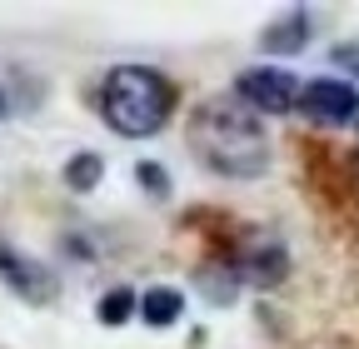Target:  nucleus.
Wrapping results in <instances>:
<instances>
[{
    "instance_id": "4",
    "label": "nucleus",
    "mask_w": 359,
    "mask_h": 349,
    "mask_svg": "<svg viewBox=\"0 0 359 349\" xmlns=\"http://www.w3.org/2000/svg\"><path fill=\"white\" fill-rule=\"evenodd\" d=\"M235 100H245L255 115H259V110H264V115H285V110L299 105V80H294L290 70L259 65V70H245V75L235 80Z\"/></svg>"
},
{
    "instance_id": "1",
    "label": "nucleus",
    "mask_w": 359,
    "mask_h": 349,
    "mask_svg": "<svg viewBox=\"0 0 359 349\" xmlns=\"http://www.w3.org/2000/svg\"><path fill=\"white\" fill-rule=\"evenodd\" d=\"M190 150L205 170L224 180H255L269 165L264 120L245 100H205L190 120Z\"/></svg>"
},
{
    "instance_id": "5",
    "label": "nucleus",
    "mask_w": 359,
    "mask_h": 349,
    "mask_svg": "<svg viewBox=\"0 0 359 349\" xmlns=\"http://www.w3.org/2000/svg\"><path fill=\"white\" fill-rule=\"evenodd\" d=\"M0 280H6L15 294H25V299H35V304H45L55 294V280H50V270H40L35 259H25V254H15L11 245H0Z\"/></svg>"
},
{
    "instance_id": "3",
    "label": "nucleus",
    "mask_w": 359,
    "mask_h": 349,
    "mask_svg": "<svg viewBox=\"0 0 359 349\" xmlns=\"http://www.w3.org/2000/svg\"><path fill=\"white\" fill-rule=\"evenodd\" d=\"M299 110L309 125H354L359 120V85L349 80H334V75H320V80H309L304 90H299Z\"/></svg>"
},
{
    "instance_id": "2",
    "label": "nucleus",
    "mask_w": 359,
    "mask_h": 349,
    "mask_svg": "<svg viewBox=\"0 0 359 349\" xmlns=\"http://www.w3.org/2000/svg\"><path fill=\"white\" fill-rule=\"evenodd\" d=\"M175 110V90L170 80L150 65H115L105 75V90H100V115L115 135L125 140H145L170 120Z\"/></svg>"
},
{
    "instance_id": "6",
    "label": "nucleus",
    "mask_w": 359,
    "mask_h": 349,
    "mask_svg": "<svg viewBox=\"0 0 359 349\" xmlns=\"http://www.w3.org/2000/svg\"><path fill=\"white\" fill-rule=\"evenodd\" d=\"M240 270H245V280H255V285H280L285 280V249L280 245H245V254H240Z\"/></svg>"
},
{
    "instance_id": "7",
    "label": "nucleus",
    "mask_w": 359,
    "mask_h": 349,
    "mask_svg": "<svg viewBox=\"0 0 359 349\" xmlns=\"http://www.w3.org/2000/svg\"><path fill=\"white\" fill-rule=\"evenodd\" d=\"M304 40H309V15L294 11V15H285L280 25H269V30L259 35V46H264L269 55H294V50H304Z\"/></svg>"
},
{
    "instance_id": "10",
    "label": "nucleus",
    "mask_w": 359,
    "mask_h": 349,
    "mask_svg": "<svg viewBox=\"0 0 359 349\" xmlns=\"http://www.w3.org/2000/svg\"><path fill=\"white\" fill-rule=\"evenodd\" d=\"M100 155H75L70 165H65V180H70V190H90V185H95L100 180Z\"/></svg>"
},
{
    "instance_id": "12",
    "label": "nucleus",
    "mask_w": 359,
    "mask_h": 349,
    "mask_svg": "<svg viewBox=\"0 0 359 349\" xmlns=\"http://www.w3.org/2000/svg\"><path fill=\"white\" fill-rule=\"evenodd\" d=\"M6 110H11V105H6V90H0V115H6Z\"/></svg>"
},
{
    "instance_id": "9",
    "label": "nucleus",
    "mask_w": 359,
    "mask_h": 349,
    "mask_svg": "<svg viewBox=\"0 0 359 349\" xmlns=\"http://www.w3.org/2000/svg\"><path fill=\"white\" fill-rule=\"evenodd\" d=\"M100 324H125L130 315H140V294H130V289H110L105 299H100Z\"/></svg>"
},
{
    "instance_id": "8",
    "label": "nucleus",
    "mask_w": 359,
    "mask_h": 349,
    "mask_svg": "<svg viewBox=\"0 0 359 349\" xmlns=\"http://www.w3.org/2000/svg\"><path fill=\"white\" fill-rule=\"evenodd\" d=\"M180 310H185V294L170 289V285H155V289H145V294H140V320H145V324H155V329L175 324V320H180Z\"/></svg>"
},
{
    "instance_id": "11",
    "label": "nucleus",
    "mask_w": 359,
    "mask_h": 349,
    "mask_svg": "<svg viewBox=\"0 0 359 349\" xmlns=\"http://www.w3.org/2000/svg\"><path fill=\"white\" fill-rule=\"evenodd\" d=\"M135 174H140V185H150L155 195H165V170L160 165H135Z\"/></svg>"
}]
</instances>
